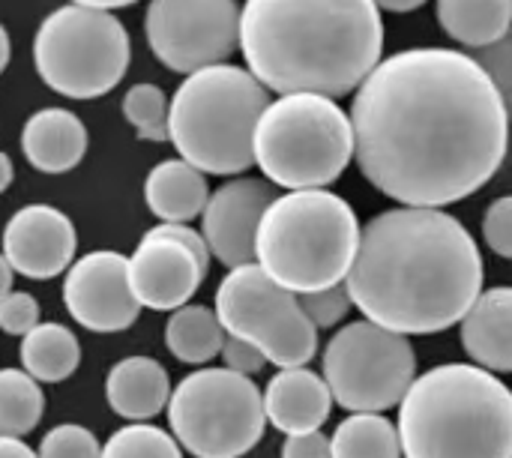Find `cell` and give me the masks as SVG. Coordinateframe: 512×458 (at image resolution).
<instances>
[{
    "label": "cell",
    "mask_w": 512,
    "mask_h": 458,
    "mask_svg": "<svg viewBox=\"0 0 512 458\" xmlns=\"http://www.w3.org/2000/svg\"><path fill=\"white\" fill-rule=\"evenodd\" d=\"M354 162L399 207L444 210L504 165L510 114L483 66L456 48H408L354 90Z\"/></svg>",
    "instance_id": "obj_1"
},
{
    "label": "cell",
    "mask_w": 512,
    "mask_h": 458,
    "mask_svg": "<svg viewBox=\"0 0 512 458\" xmlns=\"http://www.w3.org/2000/svg\"><path fill=\"white\" fill-rule=\"evenodd\" d=\"M483 255L447 210L393 207L360 228L345 288L366 321L399 336L444 333L483 294Z\"/></svg>",
    "instance_id": "obj_2"
},
{
    "label": "cell",
    "mask_w": 512,
    "mask_h": 458,
    "mask_svg": "<svg viewBox=\"0 0 512 458\" xmlns=\"http://www.w3.org/2000/svg\"><path fill=\"white\" fill-rule=\"evenodd\" d=\"M240 54L273 93H354L384 54L375 0H246Z\"/></svg>",
    "instance_id": "obj_3"
},
{
    "label": "cell",
    "mask_w": 512,
    "mask_h": 458,
    "mask_svg": "<svg viewBox=\"0 0 512 458\" xmlns=\"http://www.w3.org/2000/svg\"><path fill=\"white\" fill-rule=\"evenodd\" d=\"M405 458H512V390L471 363H444L399 405Z\"/></svg>",
    "instance_id": "obj_4"
},
{
    "label": "cell",
    "mask_w": 512,
    "mask_h": 458,
    "mask_svg": "<svg viewBox=\"0 0 512 458\" xmlns=\"http://www.w3.org/2000/svg\"><path fill=\"white\" fill-rule=\"evenodd\" d=\"M267 105L270 90L246 66H204L168 102V141L201 174L237 177L255 165V129Z\"/></svg>",
    "instance_id": "obj_5"
},
{
    "label": "cell",
    "mask_w": 512,
    "mask_h": 458,
    "mask_svg": "<svg viewBox=\"0 0 512 458\" xmlns=\"http://www.w3.org/2000/svg\"><path fill=\"white\" fill-rule=\"evenodd\" d=\"M360 246L354 207L330 189H300L276 195L267 207L255 264L282 288L300 294L342 285Z\"/></svg>",
    "instance_id": "obj_6"
},
{
    "label": "cell",
    "mask_w": 512,
    "mask_h": 458,
    "mask_svg": "<svg viewBox=\"0 0 512 458\" xmlns=\"http://www.w3.org/2000/svg\"><path fill=\"white\" fill-rule=\"evenodd\" d=\"M354 162L348 111L318 93L270 99L255 129V165L288 192L327 189Z\"/></svg>",
    "instance_id": "obj_7"
},
{
    "label": "cell",
    "mask_w": 512,
    "mask_h": 458,
    "mask_svg": "<svg viewBox=\"0 0 512 458\" xmlns=\"http://www.w3.org/2000/svg\"><path fill=\"white\" fill-rule=\"evenodd\" d=\"M132 60L123 21L108 9L66 3L42 18L33 36V66L48 90L66 99L111 93Z\"/></svg>",
    "instance_id": "obj_8"
},
{
    "label": "cell",
    "mask_w": 512,
    "mask_h": 458,
    "mask_svg": "<svg viewBox=\"0 0 512 458\" xmlns=\"http://www.w3.org/2000/svg\"><path fill=\"white\" fill-rule=\"evenodd\" d=\"M168 426L195 458H243L264 438V393L231 369H198L168 399Z\"/></svg>",
    "instance_id": "obj_9"
},
{
    "label": "cell",
    "mask_w": 512,
    "mask_h": 458,
    "mask_svg": "<svg viewBox=\"0 0 512 458\" xmlns=\"http://www.w3.org/2000/svg\"><path fill=\"white\" fill-rule=\"evenodd\" d=\"M216 318L225 336L255 345L279 369H300L318 354V330L300 297L276 285L258 264L228 270L216 291Z\"/></svg>",
    "instance_id": "obj_10"
},
{
    "label": "cell",
    "mask_w": 512,
    "mask_h": 458,
    "mask_svg": "<svg viewBox=\"0 0 512 458\" xmlns=\"http://www.w3.org/2000/svg\"><path fill=\"white\" fill-rule=\"evenodd\" d=\"M414 378L411 339L366 318L336 330L324 348V381L333 402L351 414H384L402 405Z\"/></svg>",
    "instance_id": "obj_11"
},
{
    "label": "cell",
    "mask_w": 512,
    "mask_h": 458,
    "mask_svg": "<svg viewBox=\"0 0 512 458\" xmlns=\"http://www.w3.org/2000/svg\"><path fill=\"white\" fill-rule=\"evenodd\" d=\"M144 36L162 66L192 75L228 63L240 48V6L237 0H150Z\"/></svg>",
    "instance_id": "obj_12"
},
{
    "label": "cell",
    "mask_w": 512,
    "mask_h": 458,
    "mask_svg": "<svg viewBox=\"0 0 512 458\" xmlns=\"http://www.w3.org/2000/svg\"><path fill=\"white\" fill-rule=\"evenodd\" d=\"M129 261V285L138 306L153 312H177L189 306L210 270V249L201 231L189 225L150 228Z\"/></svg>",
    "instance_id": "obj_13"
},
{
    "label": "cell",
    "mask_w": 512,
    "mask_h": 458,
    "mask_svg": "<svg viewBox=\"0 0 512 458\" xmlns=\"http://www.w3.org/2000/svg\"><path fill=\"white\" fill-rule=\"evenodd\" d=\"M63 306L90 333H120L138 321V300L129 285V261L99 249L75 258L63 279Z\"/></svg>",
    "instance_id": "obj_14"
},
{
    "label": "cell",
    "mask_w": 512,
    "mask_h": 458,
    "mask_svg": "<svg viewBox=\"0 0 512 458\" xmlns=\"http://www.w3.org/2000/svg\"><path fill=\"white\" fill-rule=\"evenodd\" d=\"M273 201L276 186L264 177H234L210 192L201 213V237L210 249V258L228 270L255 264L258 225Z\"/></svg>",
    "instance_id": "obj_15"
},
{
    "label": "cell",
    "mask_w": 512,
    "mask_h": 458,
    "mask_svg": "<svg viewBox=\"0 0 512 458\" xmlns=\"http://www.w3.org/2000/svg\"><path fill=\"white\" fill-rule=\"evenodd\" d=\"M78 252L72 219L51 204H27L3 228V255L24 279H54L66 273Z\"/></svg>",
    "instance_id": "obj_16"
},
{
    "label": "cell",
    "mask_w": 512,
    "mask_h": 458,
    "mask_svg": "<svg viewBox=\"0 0 512 458\" xmlns=\"http://www.w3.org/2000/svg\"><path fill=\"white\" fill-rule=\"evenodd\" d=\"M333 393L324 375L300 366L279 369L264 390V414L267 423L285 435L321 432V426L333 414Z\"/></svg>",
    "instance_id": "obj_17"
},
{
    "label": "cell",
    "mask_w": 512,
    "mask_h": 458,
    "mask_svg": "<svg viewBox=\"0 0 512 458\" xmlns=\"http://www.w3.org/2000/svg\"><path fill=\"white\" fill-rule=\"evenodd\" d=\"M465 354L492 375H512V288L483 291L459 330Z\"/></svg>",
    "instance_id": "obj_18"
},
{
    "label": "cell",
    "mask_w": 512,
    "mask_h": 458,
    "mask_svg": "<svg viewBox=\"0 0 512 458\" xmlns=\"http://www.w3.org/2000/svg\"><path fill=\"white\" fill-rule=\"evenodd\" d=\"M21 153L42 174H66L87 153V126L66 108H39L21 129Z\"/></svg>",
    "instance_id": "obj_19"
},
{
    "label": "cell",
    "mask_w": 512,
    "mask_h": 458,
    "mask_svg": "<svg viewBox=\"0 0 512 458\" xmlns=\"http://www.w3.org/2000/svg\"><path fill=\"white\" fill-rule=\"evenodd\" d=\"M105 399L117 417L129 423H147L168 408L171 378L153 357H126L108 369Z\"/></svg>",
    "instance_id": "obj_20"
},
{
    "label": "cell",
    "mask_w": 512,
    "mask_h": 458,
    "mask_svg": "<svg viewBox=\"0 0 512 458\" xmlns=\"http://www.w3.org/2000/svg\"><path fill=\"white\" fill-rule=\"evenodd\" d=\"M207 177L183 159L159 162L144 180V201L162 225H189L207 207Z\"/></svg>",
    "instance_id": "obj_21"
},
{
    "label": "cell",
    "mask_w": 512,
    "mask_h": 458,
    "mask_svg": "<svg viewBox=\"0 0 512 458\" xmlns=\"http://www.w3.org/2000/svg\"><path fill=\"white\" fill-rule=\"evenodd\" d=\"M441 30L477 51L512 33V0H438Z\"/></svg>",
    "instance_id": "obj_22"
},
{
    "label": "cell",
    "mask_w": 512,
    "mask_h": 458,
    "mask_svg": "<svg viewBox=\"0 0 512 458\" xmlns=\"http://www.w3.org/2000/svg\"><path fill=\"white\" fill-rule=\"evenodd\" d=\"M21 366L39 384H60L75 375L81 363V345L75 333L54 321H39L21 339Z\"/></svg>",
    "instance_id": "obj_23"
},
{
    "label": "cell",
    "mask_w": 512,
    "mask_h": 458,
    "mask_svg": "<svg viewBox=\"0 0 512 458\" xmlns=\"http://www.w3.org/2000/svg\"><path fill=\"white\" fill-rule=\"evenodd\" d=\"M165 345L180 363L189 366H204L219 357L225 345V330L216 318V309L189 303L171 312L165 324Z\"/></svg>",
    "instance_id": "obj_24"
},
{
    "label": "cell",
    "mask_w": 512,
    "mask_h": 458,
    "mask_svg": "<svg viewBox=\"0 0 512 458\" xmlns=\"http://www.w3.org/2000/svg\"><path fill=\"white\" fill-rule=\"evenodd\" d=\"M333 458H402L399 429L384 414H351L345 417L333 438Z\"/></svg>",
    "instance_id": "obj_25"
},
{
    "label": "cell",
    "mask_w": 512,
    "mask_h": 458,
    "mask_svg": "<svg viewBox=\"0 0 512 458\" xmlns=\"http://www.w3.org/2000/svg\"><path fill=\"white\" fill-rule=\"evenodd\" d=\"M45 411V396L39 381L24 369H0V438L30 435Z\"/></svg>",
    "instance_id": "obj_26"
},
{
    "label": "cell",
    "mask_w": 512,
    "mask_h": 458,
    "mask_svg": "<svg viewBox=\"0 0 512 458\" xmlns=\"http://www.w3.org/2000/svg\"><path fill=\"white\" fill-rule=\"evenodd\" d=\"M123 114L141 141H168V96L159 84H132L123 96Z\"/></svg>",
    "instance_id": "obj_27"
},
{
    "label": "cell",
    "mask_w": 512,
    "mask_h": 458,
    "mask_svg": "<svg viewBox=\"0 0 512 458\" xmlns=\"http://www.w3.org/2000/svg\"><path fill=\"white\" fill-rule=\"evenodd\" d=\"M99 458H183L180 444L159 426L132 423L117 429L105 444Z\"/></svg>",
    "instance_id": "obj_28"
},
{
    "label": "cell",
    "mask_w": 512,
    "mask_h": 458,
    "mask_svg": "<svg viewBox=\"0 0 512 458\" xmlns=\"http://www.w3.org/2000/svg\"><path fill=\"white\" fill-rule=\"evenodd\" d=\"M39 458H99L102 444L96 435L78 423H60L39 441Z\"/></svg>",
    "instance_id": "obj_29"
},
{
    "label": "cell",
    "mask_w": 512,
    "mask_h": 458,
    "mask_svg": "<svg viewBox=\"0 0 512 458\" xmlns=\"http://www.w3.org/2000/svg\"><path fill=\"white\" fill-rule=\"evenodd\" d=\"M300 306H303V312H306V318L312 321L315 330L339 327L348 318V312L354 309L345 282L342 285H333V288H324V291L300 294Z\"/></svg>",
    "instance_id": "obj_30"
},
{
    "label": "cell",
    "mask_w": 512,
    "mask_h": 458,
    "mask_svg": "<svg viewBox=\"0 0 512 458\" xmlns=\"http://www.w3.org/2000/svg\"><path fill=\"white\" fill-rule=\"evenodd\" d=\"M471 57L483 66V72L492 78L495 90L501 93L504 99V108L510 114L512 123V33H507L504 39L486 45V48H477L471 51Z\"/></svg>",
    "instance_id": "obj_31"
},
{
    "label": "cell",
    "mask_w": 512,
    "mask_h": 458,
    "mask_svg": "<svg viewBox=\"0 0 512 458\" xmlns=\"http://www.w3.org/2000/svg\"><path fill=\"white\" fill-rule=\"evenodd\" d=\"M39 324V303L27 291H9L0 300V330L6 336H27Z\"/></svg>",
    "instance_id": "obj_32"
},
{
    "label": "cell",
    "mask_w": 512,
    "mask_h": 458,
    "mask_svg": "<svg viewBox=\"0 0 512 458\" xmlns=\"http://www.w3.org/2000/svg\"><path fill=\"white\" fill-rule=\"evenodd\" d=\"M483 240L498 258L512 261V195L489 204L483 216Z\"/></svg>",
    "instance_id": "obj_33"
},
{
    "label": "cell",
    "mask_w": 512,
    "mask_h": 458,
    "mask_svg": "<svg viewBox=\"0 0 512 458\" xmlns=\"http://www.w3.org/2000/svg\"><path fill=\"white\" fill-rule=\"evenodd\" d=\"M219 357L225 360V369H231L237 375H246V378L258 375L267 366V357L255 345H249L243 339H234V336H225V345H222Z\"/></svg>",
    "instance_id": "obj_34"
},
{
    "label": "cell",
    "mask_w": 512,
    "mask_h": 458,
    "mask_svg": "<svg viewBox=\"0 0 512 458\" xmlns=\"http://www.w3.org/2000/svg\"><path fill=\"white\" fill-rule=\"evenodd\" d=\"M282 458H333L330 456V438L324 432L288 435L282 444Z\"/></svg>",
    "instance_id": "obj_35"
},
{
    "label": "cell",
    "mask_w": 512,
    "mask_h": 458,
    "mask_svg": "<svg viewBox=\"0 0 512 458\" xmlns=\"http://www.w3.org/2000/svg\"><path fill=\"white\" fill-rule=\"evenodd\" d=\"M0 458H39L36 450H30L18 438H0Z\"/></svg>",
    "instance_id": "obj_36"
},
{
    "label": "cell",
    "mask_w": 512,
    "mask_h": 458,
    "mask_svg": "<svg viewBox=\"0 0 512 458\" xmlns=\"http://www.w3.org/2000/svg\"><path fill=\"white\" fill-rule=\"evenodd\" d=\"M423 3H429V0H375V6L378 9H387V12H414Z\"/></svg>",
    "instance_id": "obj_37"
},
{
    "label": "cell",
    "mask_w": 512,
    "mask_h": 458,
    "mask_svg": "<svg viewBox=\"0 0 512 458\" xmlns=\"http://www.w3.org/2000/svg\"><path fill=\"white\" fill-rule=\"evenodd\" d=\"M12 282H15V270L9 267L6 255L0 252V300L12 291Z\"/></svg>",
    "instance_id": "obj_38"
},
{
    "label": "cell",
    "mask_w": 512,
    "mask_h": 458,
    "mask_svg": "<svg viewBox=\"0 0 512 458\" xmlns=\"http://www.w3.org/2000/svg\"><path fill=\"white\" fill-rule=\"evenodd\" d=\"M12 180H15V168H12V159L0 150V195L12 186Z\"/></svg>",
    "instance_id": "obj_39"
},
{
    "label": "cell",
    "mask_w": 512,
    "mask_h": 458,
    "mask_svg": "<svg viewBox=\"0 0 512 458\" xmlns=\"http://www.w3.org/2000/svg\"><path fill=\"white\" fill-rule=\"evenodd\" d=\"M69 3H78V6H93V9H123V6H132L138 0H69Z\"/></svg>",
    "instance_id": "obj_40"
},
{
    "label": "cell",
    "mask_w": 512,
    "mask_h": 458,
    "mask_svg": "<svg viewBox=\"0 0 512 458\" xmlns=\"http://www.w3.org/2000/svg\"><path fill=\"white\" fill-rule=\"evenodd\" d=\"M9 57H12V42H9L6 27L0 24V75H3V72H6V66H9Z\"/></svg>",
    "instance_id": "obj_41"
}]
</instances>
